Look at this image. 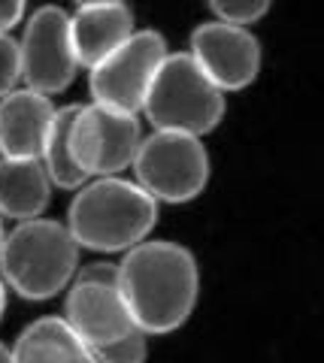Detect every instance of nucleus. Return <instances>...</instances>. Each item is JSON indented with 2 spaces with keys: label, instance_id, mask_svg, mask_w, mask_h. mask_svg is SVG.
Masks as SVG:
<instances>
[{
  "label": "nucleus",
  "instance_id": "obj_1",
  "mask_svg": "<svg viewBox=\"0 0 324 363\" xmlns=\"http://www.w3.org/2000/svg\"><path fill=\"white\" fill-rule=\"evenodd\" d=\"M118 291L143 333L167 336L179 330L197 306V260L179 242L143 240L118 260Z\"/></svg>",
  "mask_w": 324,
  "mask_h": 363
},
{
  "label": "nucleus",
  "instance_id": "obj_2",
  "mask_svg": "<svg viewBox=\"0 0 324 363\" xmlns=\"http://www.w3.org/2000/svg\"><path fill=\"white\" fill-rule=\"evenodd\" d=\"M67 230L79 248L100 255H125L149 240L158 224V200L149 197L133 179L100 176L73 191L67 209Z\"/></svg>",
  "mask_w": 324,
  "mask_h": 363
},
{
  "label": "nucleus",
  "instance_id": "obj_3",
  "mask_svg": "<svg viewBox=\"0 0 324 363\" xmlns=\"http://www.w3.org/2000/svg\"><path fill=\"white\" fill-rule=\"evenodd\" d=\"M79 252L64 221H18L0 240V279L25 300H52L73 281Z\"/></svg>",
  "mask_w": 324,
  "mask_h": 363
},
{
  "label": "nucleus",
  "instance_id": "obj_4",
  "mask_svg": "<svg viewBox=\"0 0 324 363\" xmlns=\"http://www.w3.org/2000/svg\"><path fill=\"white\" fill-rule=\"evenodd\" d=\"M140 112L155 130L191 133L203 140L225 118V94L203 76L188 52H167Z\"/></svg>",
  "mask_w": 324,
  "mask_h": 363
},
{
  "label": "nucleus",
  "instance_id": "obj_5",
  "mask_svg": "<svg viewBox=\"0 0 324 363\" xmlns=\"http://www.w3.org/2000/svg\"><path fill=\"white\" fill-rule=\"evenodd\" d=\"M133 182L158 203H188L209 182V152L200 136L152 130L133 155Z\"/></svg>",
  "mask_w": 324,
  "mask_h": 363
},
{
  "label": "nucleus",
  "instance_id": "obj_6",
  "mask_svg": "<svg viewBox=\"0 0 324 363\" xmlns=\"http://www.w3.org/2000/svg\"><path fill=\"white\" fill-rule=\"evenodd\" d=\"M167 40L161 30H133L130 37L106 55L104 61L88 67V85H91V104L140 116L149 85L167 58Z\"/></svg>",
  "mask_w": 324,
  "mask_h": 363
},
{
  "label": "nucleus",
  "instance_id": "obj_7",
  "mask_svg": "<svg viewBox=\"0 0 324 363\" xmlns=\"http://www.w3.org/2000/svg\"><path fill=\"white\" fill-rule=\"evenodd\" d=\"M21 85L46 97L64 94L79 73L70 40V13L58 4H43L25 21L18 37Z\"/></svg>",
  "mask_w": 324,
  "mask_h": 363
},
{
  "label": "nucleus",
  "instance_id": "obj_8",
  "mask_svg": "<svg viewBox=\"0 0 324 363\" xmlns=\"http://www.w3.org/2000/svg\"><path fill=\"white\" fill-rule=\"evenodd\" d=\"M140 140L143 128L137 116L100 104H79L70 128V155L85 179L121 176L133 164Z\"/></svg>",
  "mask_w": 324,
  "mask_h": 363
},
{
  "label": "nucleus",
  "instance_id": "obj_9",
  "mask_svg": "<svg viewBox=\"0 0 324 363\" xmlns=\"http://www.w3.org/2000/svg\"><path fill=\"white\" fill-rule=\"evenodd\" d=\"M188 55L221 94L249 88L261 73V43L249 28L228 21H203L191 30Z\"/></svg>",
  "mask_w": 324,
  "mask_h": 363
},
{
  "label": "nucleus",
  "instance_id": "obj_10",
  "mask_svg": "<svg viewBox=\"0 0 324 363\" xmlns=\"http://www.w3.org/2000/svg\"><path fill=\"white\" fill-rule=\"evenodd\" d=\"M61 318L88 348L116 342L137 327L118 285H94V281H70L67 285Z\"/></svg>",
  "mask_w": 324,
  "mask_h": 363
},
{
  "label": "nucleus",
  "instance_id": "obj_11",
  "mask_svg": "<svg viewBox=\"0 0 324 363\" xmlns=\"http://www.w3.org/2000/svg\"><path fill=\"white\" fill-rule=\"evenodd\" d=\"M55 109L52 97L30 88L0 97V157H40Z\"/></svg>",
  "mask_w": 324,
  "mask_h": 363
},
{
  "label": "nucleus",
  "instance_id": "obj_12",
  "mask_svg": "<svg viewBox=\"0 0 324 363\" xmlns=\"http://www.w3.org/2000/svg\"><path fill=\"white\" fill-rule=\"evenodd\" d=\"M137 30L128 4L76 6L70 16V40L79 67H94Z\"/></svg>",
  "mask_w": 324,
  "mask_h": 363
},
{
  "label": "nucleus",
  "instance_id": "obj_13",
  "mask_svg": "<svg viewBox=\"0 0 324 363\" xmlns=\"http://www.w3.org/2000/svg\"><path fill=\"white\" fill-rule=\"evenodd\" d=\"M52 182L40 157H0V218L30 221L46 212Z\"/></svg>",
  "mask_w": 324,
  "mask_h": 363
},
{
  "label": "nucleus",
  "instance_id": "obj_14",
  "mask_svg": "<svg viewBox=\"0 0 324 363\" xmlns=\"http://www.w3.org/2000/svg\"><path fill=\"white\" fill-rule=\"evenodd\" d=\"M13 363H97L91 348L70 330L61 315L28 324L13 345Z\"/></svg>",
  "mask_w": 324,
  "mask_h": 363
},
{
  "label": "nucleus",
  "instance_id": "obj_15",
  "mask_svg": "<svg viewBox=\"0 0 324 363\" xmlns=\"http://www.w3.org/2000/svg\"><path fill=\"white\" fill-rule=\"evenodd\" d=\"M76 109H79V104H67L55 109V118L49 124L46 143H43V152H40V164L46 169L52 188H61V191H76L88 182L70 155V128H73Z\"/></svg>",
  "mask_w": 324,
  "mask_h": 363
},
{
  "label": "nucleus",
  "instance_id": "obj_16",
  "mask_svg": "<svg viewBox=\"0 0 324 363\" xmlns=\"http://www.w3.org/2000/svg\"><path fill=\"white\" fill-rule=\"evenodd\" d=\"M97 363H146L149 357V333H143L140 327H133L116 342H106L100 348H91Z\"/></svg>",
  "mask_w": 324,
  "mask_h": 363
},
{
  "label": "nucleus",
  "instance_id": "obj_17",
  "mask_svg": "<svg viewBox=\"0 0 324 363\" xmlns=\"http://www.w3.org/2000/svg\"><path fill=\"white\" fill-rule=\"evenodd\" d=\"M206 4H209L212 13H216L218 21L249 28V25L261 21L267 13H270L273 0H206Z\"/></svg>",
  "mask_w": 324,
  "mask_h": 363
},
{
  "label": "nucleus",
  "instance_id": "obj_18",
  "mask_svg": "<svg viewBox=\"0 0 324 363\" xmlns=\"http://www.w3.org/2000/svg\"><path fill=\"white\" fill-rule=\"evenodd\" d=\"M21 88V55H18V37L0 33V97L9 91Z\"/></svg>",
  "mask_w": 324,
  "mask_h": 363
},
{
  "label": "nucleus",
  "instance_id": "obj_19",
  "mask_svg": "<svg viewBox=\"0 0 324 363\" xmlns=\"http://www.w3.org/2000/svg\"><path fill=\"white\" fill-rule=\"evenodd\" d=\"M73 281H94V285H118V264L116 260H91L76 267Z\"/></svg>",
  "mask_w": 324,
  "mask_h": 363
},
{
  "label": "nucleus",
  "instance_id": "obj_20",
  "mask_svg": "<svg viewBox=\"0 0 324 363\" xmlns=\"http://www.w3.org/2000/svg\"><path fill=\"white\" fill-rule=\"evenodd\" d=\"M28 0H0V33H13V28L25 18Z\"/></svg>",
  "mask_w": 324,
  "mask_h": 363
},
{
  "label": "nucleus",
  "instance_id": "obj_21",
  "mask_svg": "<svg viewBox=\"0 0 324 363\" xmlns=\"http://www.w3.org/2000/svg\"><path fill=\"white\" fill-rule=\"evenodd\" d=\"M76 6H97V4H128V0H73Z\"/></svg>",
  "mask_w": 324,
  "mask_h": 363
},
{
  "label": "nucleus",
  "instance_id": "obj_22",
  "mask_svg": "<svg viewBox=\"0 0 324 363\" xmlns=\"http://www.w3.org/2000/svg\"><path fill=\"white\" fill-rule=\"evenodd\" d=\"M0 363H13V345L0 342Z\"/></svg>",
  "mask_w": 324,
  "mask_h": 363
},
{
  "label": "nucleus",
  "instance_id": "obj_23",
  "mask_svg": "<svg viewBox=\"0 0 324 363\" xmlns=\"http://www.w3.org/2000/svg\"><path fill=\"white\" fill-rule=\"evenodd\" d=\"M4 312H6V285L0 279V318H4Z\"/></svg>",
  "mask_w": 324,
  "mask_h": 363
},
{
  "label": "nucleus",
  "instance_id": "obj_24",
  "mask_svg": "<svg viewBox=\"0 0 324 363\" xmlns=\"http://www.w3.org/2000/svg\"><path fill=\"white\" fill-rule=\"evenodd\" d=\"M4 233H6V230H4V218H0V240H4Z\"/></svg>",
  "mask_w": 324,
  "mask_h": 363
}]
</instances>
